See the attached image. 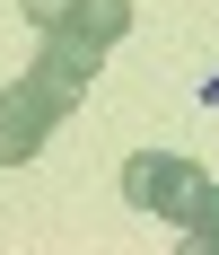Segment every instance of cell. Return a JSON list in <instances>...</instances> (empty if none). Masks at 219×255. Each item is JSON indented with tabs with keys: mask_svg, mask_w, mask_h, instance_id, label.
Here are the masks:
<instances>
[{
	"mask_svg": "<svg viewBox=\"0 0 219 255\" xmlns=\"http://www.w3.org/2000/svg\"><path fill=\"white\" fill-rule=\"evenodd\" d=\"M97 62H105V44H88V35H71V26H53L26 79H35V88H44V97L62 106V115H71V106L88 97V79H97Z\"/></svg>",
	"mask_w": 219,
	"mask_h": 255,
	"instance_id": "1",
	"label": "cell"
},
{
	"mask_svg": "<svg viewBox=\"0 0 219 255\" xmlns=\"http://www.w3.org/2000/svg\"><path fill=\"white\" fill-rule=\"evenodd\" d=\"M53 124H62V106H53L35 79H9V88H0V167H26V158L44 150Z\"/></svg>",
	"mask_w": 219,
	"mask_h": 255,
	"instance_id": "2",
	"label": "cell"
},
{
	"mask_svg": "<svg viewBox=\"0 0 219 255\" xmlns=\"http://www.w3.org/2000/svg\"><path fill=\"white\" fill-rule=\"evenodd\" d=\"M202 167L175 150H132V167H123V203L149 211V220H175V203H184V185H193Z\"/></svg>",
	"mask_w": 219,
	"mask_h": 255,
	"instance_id": "3",
	"label": "cell"
},
{
	"mask_svg": "<svg viewBox=\"0 0 219 255\" xmlns=\"http://www.w3.org/2000/svg\"><path fill=\"white\" fill-rule=\"evenodd\" d=\"M62 26H71V35H88V44H123V35H132V0H79Z\"/></svg>",
	"mask_w": 219,
	"mask_h": 255,
	"instance_id": "4",
	"label": "cell"
},
{
	"mask_svg": "<svg viewBox=\"0 0 219 255\" xmlns=\"http://www.w3.org/2000/svg\"><path fill=\"white\" fill-rule=\"evenodd\" d=\"M175 229L193 238V247H219V185H211V176H193V185H184V203H175Z\"/></svg>",
	"mask_w": 219,
	"mask_h": 255,
	"instance_id": "5",
	"label": "cell"
},
{
	"mask_svg": "<svg viewBox=\"0 0 219 255\" xmlns=\"http://www.w3.org/2000/svg\"><path fill=\"white\" fill-rule=\"evenodd\" d=\"M18 9H26V26H44V35H53V26L79 9V0H18Z\"/></svg>",
	"mask_w": 219,
	"mask_h": 255,
	"instance_id": "6",
	"label": "cell"
},
{
	"mask_svg": "<svg viewBox=\"0 0 219 255\" xmlns=\"http://www.w3.org/2000/svg\"><path fill=\"white\" fill-rule=\"evenodd\" d=\"M202 97H211V106H219V79H202Z\"/></svg>",
	"mask_w": 219,
	"mask_h": 255,
	"instance_id": "7",
	"label": "cell"
}]
</instances>
